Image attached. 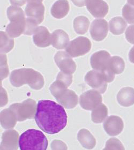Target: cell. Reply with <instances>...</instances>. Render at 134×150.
I'll return each instance as SVG.
<instances>
[{"label":"cell","mask_w":134,"mask_h":150,"mask_svg":"<svg viewBox=\"0 0 134 150\" xmlns=\"http://www.w3.org/2000/svg\"><path fill=\"white\" fill-rule=\"evenodd\" d=\"M35 121L39 128L48 134H55L67 125V115L64 108L50 100L38 101Z\"/></svg>","instance_id":"1"},{"label":"cell","mask_w":134,"mask_h":150,"mask_svg":"<svg viewBox=\"0 0 134 150\" xmlns=\"http://www.w3.org/2000/svg\"><path fill=\"white\" fill-rule=\"evenodd\" d=\"M10 81L14 87L19 88L25 84L35 90L43 88L44 78L40 72L31 68H22L14 70L10 76Z\"/></svg>","instance_id":"2"},{"label":"cell","mask_w":134,"mask_h":150,"mask_svg":"<svg viewBox=\"0 0 134 150\" xmlns=\"http://www.w3.org/2000/svg\"><path fill=\"white\" fill-rule=\"evenodd\" d=\"M7 17L10 23L7 25L6 33L11 38L18 37L25 31L26 18L25 13L21 8L17 6H10L6 10Z\"/></svg>","instance_id":"3"},{"label":"cell","mask_w":134,"mask_h":150,"mask_svg":"<svg viewBox=\"0 0 134 150\" xmlns=\"http://www.w3.org/2000/svg\"><path fill=\"white\" fill-rule=\"evenodd\" d=\"M48 145L47 137L43 132L34 129L24 132L19 140V148L22 150H45Z\"/></svg>","instance_id":"4"},{"label":"cell","mask_w":134,"mask_h":150,"mask_svg":"<svg viewBox=\"0 0 134 150\" xmlns=\"http://www.w3.org/2000/svg\"><path fill=\"white\" fill-rule=\"evenodd\" d=\"M111 57L106 50H99L93 54L91 57L90 63L92 68L101 72L107 83L114 81L115 74L109 69V61Z\"/></svg>","instance_id":"5"},{"label":"cell","mask_w":134,"mask_h":150,"mask_svg":"<svg viewBox=\"0 0 134 150\" xmlns=\"http://www.w3.org/2000/svg\"><path fill=\"white\" fill-rule=\"evenodd\" d=\"M9 108L15 114L17 121L22 122L35 117L37 106L35 101L28 99L22 103H13L9 107Z\"/></svg>","instance_id":"6"},{"label":"cell","mask_w":134,"mask_h":150,"mask_svg":"<svg viewBox=\"0 0 134 150\" xmlns=\"http://www.w3.org/2000/svg\"><path fill=\"white\" fill-rule=\"evenodd\" d=\"M90 40L85 37H79L71 41L66 48V52L72 57L83 56L91 48Z\"/></svg>","instance_id":"7"},{"label":"cell","mask_w":134,"mask_h":150,"mask_svg":"<svg viewBox=\"0 0 134 150\" xmlns=\"http://www.w3.org/2000/svg\"><path fill=\"white\" fill-rule=\"evenodd\" d=\"M100 93L96 90H90L81 94L79 103L82 108L91 110L99 106L103 101V98Z\"/></svg>","instance_id":"8"},{"label":"cell","mask_w":134,"mask_h":150,"mask_svg":"<svg viewBox=\"0 0 134 150\" xmlns=\"http://www.w3.org/2000/svg\"><path fill=\"white\" fill-rule=\"evenodd\" d=\"M84 79L90 86L100 93L105 92L107 87V82L101 72L95 70L89 71L85 75Z\"/></svg>","instance_id":"9"},{"label":"cell","mask_w":134,"mask_h":150,"mask_svg":"<svg viewBox=\"0 0 134 150\" xmlns=\"http://www.w3.org/2000/svg\"><path fill=\"white\" fill-rule=\"evenodd\" d=\"M54 61L62 72L73 74L76 70V63L66 52H57L54 56Z\"/></svg>","instance_id":"10"},{"label":"cell","mask_w":134,"mask_h":150,"mask_svg":"<svg viewBox=\"0 0 134 150\" xmlns=\"http://www.w3.org/2000/svg\"><path fill=\"white\" fill-rule=\"evenodd\" d=\"M91 36L94 40L101 41L106 38L108 32V25L104 19H95L90 29Z\"/></svg>","instance_id":"11"},{"label":"cell","mask_w":134,"mask_h":150,"mask_svg":"<svg viewBox=\"0 0 134 150\" xmlns=\"http://www.w3.org/2000/svg\"><path fill=\"white\" fill-rule=\"evenodd\" d=\"M86 6L89 13L95 18L105 17L109 10L108 4L103 0H86Z\"/></svg>","instance_id":"12"},{"label":"cell","mask_w":134,"mask_h":150,"mask_svg":"<svg viewBox=\"0 0 134 150\" xmlns=\"http://www.w3.org/2000/svg\"><path fill=\"white\" fill-rule=\"evenodd\" d=\"M123 128V120L118 116H109L104 123V130L111 136H116L121 134Z\"/></svg>","instance_id":"13"},{"label":"cell","mask_w":134,"mask_h":150,"mask_svg":"<svg viewBox=\"0 0 134 150\" xmlns=\"http://www.w3.org/2000/svg\"><path fill=\"white\" fill-rule=\"evenodd\" d=\"M25 15L29 18L34 20L38 24L44 21L45 6L43 3L30 2L28 3L25 9Z\"/></svg>","instance_id":"14"},{"label":"cell","mask_w":134,"mask_h":150,"mask_svg":"<svg viewBox=\"0 0 134 150\" xmlns=\"http://www.w3.org/2000/svg\"><path fill=\"white\" fill-rule=\"evenodd\" d=\"M19 133L15 130H9L3 132L1 143V150H18Z\"/></svg>","instance_id":"15"},{"label":"cell","mask_w":134,"mask_h":150,"mask_svg":"<svg viewBox=\"0 0 134 150\" xmlns=\"http://www.w3.org/2000/svg\"><path fill=\"white\" fill-rule=\"evenodd\" d=\"M34 44L38 47L46 48L52 44V35L46 27H38L33 36Z\"/></svg>","instance_id":"16"},{"label":"cell","mask_w":134,"mask_h":150,"mask_svg":"<svg viewBox=\"0 0 134 150\" xmlns=\"http://www.w3.org/2000/svg\"><path fill=\"white\" fill-rule=\"evenodd\" d=\"M56 101L67 109H72L77 105L78 98L74 91L67 89L55 98Z\"/></svg>","instance_id":"17"},{"label":"cell","mask_w":134,"mask_h":150,"mask_svg":"<svg viewBox=\"0 0 134 150\" xmlns=\"http://www.w3.org/2000/svg\"><path fill=\"white\" fill-rule=\"evenodd\" d=\"M69 44L68 35L61 29H58L52 34V45L57 50H63Z\"/></svg>","instance_id":"18"},{"label":"cell","mask_w":134,"mask_h":150,"mask_svg":"<svg viewBox=\"0 0 134 150\" xmlns=\"http://www.w3.org/2000/svg\"><path fill=\"white\" fill-rule=\"evenodd\" d=\"M70 6L67 0H57L54 3L50 9L52 16L55 18H63L68 13Z\"/></svg>","instance_id":"19"},{"label":"cell","mask_w":134,"mask_h":150,"mask_svg":"<svg viewBox=\"0 0 134 150\" xmlns=\"http://www.w3.org/2000/svg\"><path fill=\"white\" fill-rule=\"evenodd\" d=\"M117 100L122 106L128 107L134 104V88L125 87L122 88L117 94Z\"/></svg>","instance_id":"20"},{"label":"cell","mask_w":134,"mask_h":150,"mask_svg":"<svg viewBox=\"0 0 134 150\" xmlns=\"http://www.w3.org/2000/svg\"><path fill=\"white\" fill-rule=\"evenodd\" d=\"M77 139L83 147L92 149L96 145V140L90 132L86 129H82L78 132Z\"/></svg>","instance_id":"21"},{"label":"cell","mask_w":134,"mask_h":150,"mask_svg":"<svg viewBox=\"0 0 134 150\" xmlns=\"http://www.w3.org/2000/svg\"><path fill=\"white\" fill-rule=\"evenodd\" d=\"M17 121L15 114L9 108L3 110L1 112V124L3 128H13Z\"/></svg>","instance_id":"22"},{"label":"cell","mask_w":134,"mask_h":150,"mask_svg":"<svg viewBox=\"0 0 134 150\" xmlns=\"http://www.w3.org/2000/svg\"><path fill=\"white\" fill-rule=\"evenodd\" d=\"M109 24L110 31L116 35H122L127 26V23L121 17H114L109 21Z\"/></svg>","instance_id":"23"},{"label":"cell","mask_w":134,"mask_h":150,"mask_svg":"<svg viewBox=\"0 0 134 150\" xmlns=\"http://www.w3.org/2000/svg\"><path fill=\"white\" fill-rule=\"evenodd\" d=\"M90 26V21L86 17L80 16L75 18L73 22L75 31L78 35H84L87 32Z\"/></svg>","instance_id":"24"},{"label":"cell","mask_w":134,"mask_h":150,"mask_svg":"<svg viewBox=\"0 0 134 150\" xmlns=\"http://www.w3.org/2000/svg\"><path fill=\"white\" fill-rule=\"evenodd\" d=\"M108 113L107 107L104 104L101 103L92 110L91 113L92 121L95 123H102L108 116Z\"/></svg>","instance_id":"25"},{"label":"cell","mask_w":134,"mask_h":150,"mask_svg":"<svg viewBox=\"0 0 134 150\" xmlns=\"http://www.w3.org/2000/svg\"><path fill=\"white\" fill-rule=\"evenodd\" d=\"M109 68L111 71L115 75L121 74L125 70V61L119 56H113L109 61Z\"/></svg>","instance_id":"26"},{"label":"cell","mask_w":134,"mask_h":150,"mask_svg":"<svg viewBox=\"0 0 134 150\" xmlns=\"http://www.w3.org/2000/svg\"><path fill=\"white\" fill-rule=\"evenodd\" d=\"M6 32L1 31V53H8L12 50L14 47L15 41L10 38Z\"/></svg>","instance_id":"27"},{"label":"cell","mask_w":134,"mask_h":150,"mask_svg":"<svg viewBox=\"0 0 134 150\" xmlns=\"http://www.w3.org/2000/svg\"><path fill=\"white\" fill-rule=\"evenodd\" d=\"M68 88L67 85L63 82L56 79V81L50 85V90L52 94L56 98L63 91L67 90Z\"/></svg>","instance_id":"28"},{"label":"cell","mask_w":134,"mask_h":150,"mask_svg":"<svg viewBox=\"0 0 134 150\" xmlns=\"http://www.w3.org/2000/svg\"><path fill=\"white\" fill-rule=\"evenodd\" d=\"M122 15L130 24H134V6L125 4L122 8Z\"/></svg>","instance_id":"29"},{"label":"cell","mask_w":134,"mask_h":150,"mask_svg":"<svg viewBox=\"0 0 134 150\" xmlns=\"http://www.w3.org/2000/svg\"><path fill=\"white\" fill-rule=\"evenodd\" d=\"M104 150H125L121 142L116 138H110L106 142Z\"/></svg>","instance_id":"30"},{"label":"cell","mask_w":134,"mask_h":150,"mask_svg":"<svg viewBox=\"0 0 134 150\" xmlns=\"http://www.w3.org/2000/svg\"><path fill=\"white\" fill-rule=\"evenodd\" d=\"M9 74V71L7 63L6 55L4 54L1 55V81L6 78Z\"/></svg>","instance_id":"31"},{"label":"cell","mask_w":134,"mask_h":150,"mask_svg":"<svg viewBox=\"0 0 134 150\" xmlns=\"http://www.w3.org/2000/svg\"><path fill=\"white\" fill-rule=\"evenodd\" d=\"M38 25L39 24L35 21H34V20L27 17L26 28L25 31L24 32V35H34V32L37 28Z\"/></svg>","instance_id":"32"},{"label":"cell","mask_w":134,"mask_h":150,"mask_svg":"<svg viewBox=\"0 0 134 150\" xmlns=\"http://www.w3.org/2000/svg\"><path fill=\"white\" fill-rule=\"evenodd\" d=\"M56 79L62 81L69 87L72 82V76L71 74L61 71L58 74Z\"/></svg>","instance_id":"33"},{"label":"cell","mask_w":134,"mask_h":150,"mask_svg":"<svg viewBox=\"0 0 134 150\" xmlns=\"http://www.w3.org/2000/svg\"><path fill=\"white\" fill-rule=\"evenodd\" d=\"M125 38L129 43L134 45V25H131L128 27L125 33Z\"/></svg>","instance_id":"34"},{"label":"cell","mask_w":134,"mask_h":150,"mask_svg":"<svg viewBox=\"0 0 134 150\" xmlns=\"http://www.w3.org/2000/svg\"><path fill=\"white\" fill-rule=\"evenodd\" d=\"M51 148L52 150L55 149H67L66 144L61 141L54 140L51 144Z\"/></svg>","instance_id":"35"},{"label":"cell","mask_w":134,"mask_h":150,"mask_svg":"<svg viewBox=\"0 0 134 150\" xmlns=\"http://www.w3.org/2000/svg\"><path fill=\"white\" fill-rule=\"evenodd\" d=\"M26 0H10V3L14 6H24Z\"/></svg>","instance_id":"36"},{"label":"cell","mask_w":134,"mask_h":150,"mask_svg":"<svg viewBox=\"0 0 134 150\" xmlns=\"http://www.w3.org/2000/svg\"><path fill=\"white\" fill-rule=\"evenodd\" d=\"M72 1L78 7H83L86 5V0H72Z\"/></svg>","instance_id":"37"},{"label":"cell","mask_w":134,"mask_h":150,"mask_svg":"<svg viewBox=\"0 0 134 150\" xmlns=\"http://www.w3.org/2000/svg\"><path fill=\"white\" fill-rule=\"evenodd\" d=\"M129 59L131 63H134V46L132 47L129 53Z\"/></svg>","instance_id":"38"},{"label":"cell","mask_w":134,"mask_h":150,"mask_svg":"<svg viewBox=\"0 0 134 150\" xmlns=\"http://www.w3.org/2000/svg\"><path fill=\"white\" fill-rule=\"evenodd\" d=\"M43 0H27L28 3H30V2H40L42 3Z\"/></svg>","instance_id":"39"},{"label":"cell","mask_w":134,"mask_h":150,"mask_svg":"<svg viewBox=\"0 0 134 150\" xmlns=\"http://www.w3.org/2000/svg\"><path fill=\"white\" fill-rule=\"evenodd\" d=\"M127 2L129 4L134 6V0H127Z\"/></svg>","instance_id":"40"}]
</instances>
